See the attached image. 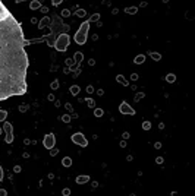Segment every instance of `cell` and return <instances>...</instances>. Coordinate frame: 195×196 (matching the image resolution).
Segmentation results:
<instances>
[{
	"instance_id": "6da1fadb",
	"label": "cell",
	"mask_w": 195,
	"mask_h": 196,
	"mask_svg": "<svg viewBox=\"0 0 195 196\" xmlns=\"http://www.w3.org/2000/svg\"><path fill=\"white\" fill-rule=\"evenodd\" d=\"M27 44L22 25L0 0V101L27 94Z\"/></svg>"
},
{
	"instance_id": "7a4b0ae2",
	"label": "cell",
	"mask_w": 195,
	"mask_h": 196,
	"mask_svg": "<svg viewBox=\"0 0 195 196\" xmlns=\"http://www.w3.org/2000/svg\"><path fill=\"white\" fill-rule=\"evenodd\" d=\"M89 21H85L82 25L79 27V29L76 31V34H75V37H73V40H75V43L78 44V45H84L85 43H87V40H88V27H89Z\"/></svg>"
},
{
	"instance_id": "3957f363",
	"label": "cell",
	"mask_w": 195,
	"mask_h": 196,
	"mask_svg": "<svg viewBox=\"0 0 195 196\" xmlns=\"http://www.w3.org/2000/svg\"><path fill=\"white\" fill-rule=\"evenodd\" d=\"M69 35L68 34H60L59 35V38L56 40V43L53 44L54 45V48L57 51H65L66 48H68V45H69Z\"/></svg>"
},
{
	"instance_id": "277c9868",
	"label": "cell",
	"mask_w": 195,
	"mask_h": 196,
	"mask_svg": "<svg viewBox=\"0 0 195 196\" xmlns=\"http://www.w3.org/2000/svg\"><path fill=\"white\" fill-rule=\"evenodd\" d=\"M3 132L6 133L4 142L6 143H12L13 142V126L9 121H3Z\"/></svg>"
},
{
	"instance_id": "5b68a950",
	"label": "cell",
	"mask_w": 195,
	"mask_h": 196,
	"mask_svg": "<svg viewBox=\"0 0 195 196\" xmlns=\"http://www.w3.org/2000/svg\"><path fill=\"white\" fill-rule=\"evenodd\" d=\"M71 139H72V142H73L75 145H79V146H82V148H85V146L88 145V140H87V138H85V135L81 133V132L73 133Z\"/></svg>"
},
{
	"instance_id": "8992f818",
	"label": "cell",
	"mask_w": 195,
	"mask_h": 196,
	"mask_svg": "<svg viewBox=\"0 0 195 196\" xmlns=\"http://www.w3.org/2000/svg\"><path fill=\"white\" fill-rule=\"evenodd\" d=\"M43 143H44V146H46L47 149H52V148H54V145H56V136L53 135V133H47V135L44 136Z\"/></svg>"
},
{
	"instance_id": "52a82bcc",
	"label": "cell",
	"mask_w": 195,
	"mask_h": 196,
	"mask_svg": "<svg viewBox=\"0 0 195 196\" xmlns=\"http://www.w3.org/2000/svg\"><path fill=\"white\" fill-rule=\"evenodd\" d=\"M119 111L120 113H123V114H129V116H135V110L128 104V103H122L120 106H119Z\"/></svg>"
},
{
	"instance_id": "ba28073f",
	"label": "cell",
	"mask_w": 195,
	"mask_h": 196,
	"mask_svg": "<svg viewBox=\"0 0 195 196\" xmlns=\"http://www.w3.org/2000/svg\"><path fill=\"white\" fill-rule=\"evenodd\" d=\"M89 180H91V179H89V176H87V174H85V176H78V177H76V183H78V184H85V183L89 181Z\"/></svg>"
},
{
	"instance_id": "9c48e42d",
	"label": "cell",
	"mask_w": 195,
	"mask_h": 196,
	"mask_svg": "<svg viewBox=\"0 0 195 196\" xmlns=\"http://www.w3.org/2000/svg\"><path fill=\"white\" fill-rule=\"evenodd\" d=\"M73 60H75V63H78V64H79V63H81V61L84 60V54L81 53V51L75 53V56H73Z\"/></svg>"
},
{
	"instance_id": "30bf717a",
	"label": "cell",
	"mask_w": 195,
	"mask_h": 196,
	"mask_svg": "<svg viewBox=\"0 0 195 196\" xmlns=\"http://www.w3.org/2000/svg\"><path fill=\"white\" fill-rule=\"evenodd\" d=\"M144 60H145V54H139V56H137L134 59V63H135V64H142Z\"/></svg>"
},
{
	"instance_id": "8fae6325",
	"label": "cell",
	"mask_w": 195,
	"mask_h": 196,
	"mask_svg": "<svg viewBox=\"0 0 195 196\" xmlns=\"http://www.w3.org/2000/svg\"><path fill=\"white\" fill-rule=\"evenodd\" d=\"M40 6H41V3H40L38 0H32V1L29 3V7H31L32 10H37V9H40Z\"/></svg>"
},
{
	"instance_id": "7c38bea8",
	"label": "cell",
	"mask_w": 195,
	"mask_h": 196,
	"mask_svg": "<svg viewBox=\"0 0 195 196\" xmlns=\"http://www.w3.org/2000/svg\"><path fill=\"white\" fill-rule=\"evenodd\" d=\"M62 164H63V167H71L72 166V158L71 157H65L62 160Z\"/></svg>"
},
{
	"instance_id": "4fadbf2b",
	"label": "cell",
	"mask_w": 195,
	"mask_h": 196,
	"mask_svg": "<svg viewBox=\"0 0 195 196\" xmlns=\"http://www.w3.org/2000/svg\"><path fill=\"white\" fill-rule=\"evenodd\" d=\"M116 81H117L119 84L125 85V86H128V85H129V82H128V81H126V79H125L123 76H122V75H117V76H116Z\"/></svg>"
},
{
	"instance_id": "5bb4252c",
	"label": "cell",
	"mask_w": 195,
	"mask_h": 196,
	"mask_svg": "<svg viewBox=\"0 0 195 196\" xmlns=\"http://www.w3.org/2000/svg\"><path fill=\"white\" fill-rule=\"evenodd\" d=\"M148 54H150V57H151L153 60H156V61H159V60L161 59V54H159V53H156V51H150Z\"/></svg>"
},
{
	"instance_id": "9a60e30c",
	"label": "cell",
	"mask_w": 195,
	"mask_h": 196,
	"mask_svg": "<svg viewBox=\"0 0 195 196\" xmlns=\"http://www.w3.org/2000/svg\"><path fill=\"white\" fill-rule=\"evenodd\" d=\"M166 81L169 82V84L175 82V81H176V75H175V73H169V75L166 76Z\"/></svg>"
},
{
	"instance_id": "2e32d148",
	"label": "cell",
	"mask_w": 195,
	"mask_h": 196,
	"mask_svg": "<svg viewBox=\"0 0 195 196\" xmlns=\"http://www.w3.org/2000/svg\"><path fill=\"white\" fill-rule=\"evenodd\" d=\"M81 89H79V86H76V85H73V86H71V94L72 95H78V92H79Z\"/></svg>"
},
{
	"instance_id": "e0dca14e",
	"label": "cell",
	"mask_w": 195,
	"mask_h": 196,
	"mask_svg": "<svg viewBox=\"0 0 195 196\" xmlns=\"http://www.w3.org/2000/svg\"><path fill=\"white\" fill-rule=\"evenodd\" d=\"M7 117V110H0V121H4Z\"/></svg>"
},
{
	"instance_id": "ac0fdd59",
	"label": "cell",
	"mask_w": 195,
	"mask_h": 196,
	"mask_svg": "<svg viewBox=\"0 0 195 196\" xmlns=\"http://www.w3.org/2000/svg\"><path fill=\"white\" fill-rule=\"evenodd\" d=\"M103 114H104V110H101V108H95L94 110V116L95 117H101Z\"/></svg>"
},
{
	"instance_id": "d6986e66",
	"label": "cell",
	"mask_w": 195,
	"mask_h": 196,
	"mask_svg": "<svg viewBox=\"0 0 195 196\" xmlns=\"http://www.w3.org/2000/svg\"><path fill=\"white\" fill-rule=\"evenodd\" d=\"M125 12L129 13V15H134V13H137V7H126Z\"/></svg>"
},
{
	"instance_id": "ffe728a7",
	"label": "cell",
	"mask_w": 195,
	"mask_h": 196,
	"mask_svg": "<svg viewBox=\"0 0 195 196\" xmlns=\"http://www.w3.org/2000/svg\"><path fill=\"white\" fill-rule=\"evenodd\" d=\"M142 129H144V130H150V129H151V123H150V121H144V123H142Z\"/></svg>"
},
{
	"instance_id": "44dd1931",
	"label": "cell",
	"mask_w": 195,
	"mask_h": 196,
	"mask_svg": "<svg viewBox=\"0 0 195 196\" xmlns=\"http://www.w3.org/2000/svg\"><path fill=\"white\" fill-rule=\"evenodd\" d=\"M98 18H100V15H98V13H94V15L89 18V22H97V21H98Z\"/></svg>"
},
{
	"instance_id": "7402d4cb",
	"label": "cell",
	"mask_w": 195,
	"mask_h": 196,
	"mask_svg": "<svg viewBox=\"0 0 195 196\" xmlns=\"http://www.w3.org/2000/svg\"><path fill=\"white\" fill-rule=\"evenodd\" d=\"M50 86H52V89H57V88H59V81H57V79H56V81H53Z\"/></svg>"
},
{
	"instance_id": "603a6c76",
	"label": "cell",
	"mask_w": 195,
	"mask_h": 196,
	"mask_svg": "<svg viewBox=\"0 0 195 196\" xmlns=\"http://www.w3.org/2000/svg\"><path fill=\"white\" fill-rule=\"evenodd\" d=\"M62 120H63L65 123H69V121H71V116H68V114H65V116H62Z\"/></svg>"
},
{
	"instance_id": "cb8c5ba5",
	"label": "cell",
	"mask_w": 195,
	"mask_h": 196,
	"mask_svg": "<svg viewBox=\"0 0 195 196\" xmlns=\"http://www.w3.org/2000/svg\"><path fill=\"white\" fill-rule=\"evenodd\" d=\"M144 95H145L144 92H139V94H137V95H135V98H134V100H135V101H139V100H141Z\"/></svg>"
},
{
	"instance_id": "d4e9b609",
	"label": "cell",
	"mask_w": 195,
	"mask_h": 196,
	"mask_svg": "<svg viewBox=\"0 0 195 196\" xmlns=\"http://www.w3.org/2000/svg\"><path fill=\"white\" fill-rule=\"evenodd\" d=\"M76 16H85V10H84V9L76 10Z\"/></svg>"
},
{
	"instance_id": "484cf974",
	"label": "cell",
	"mask_w": 195,
	"mask_h": 196,
	"mask_svg": "<svg viewBox=\"0 0 195 196\" xmlns=\"http://www.w3.org/2000/svg\"><path fill=\"white\" fill-rule=\"evenodd\" d=\"M71 15V12L68 10V9H65V10H62V16H65V18H68Z\"/></svg>"
},
{
	"instance_id": "4316f807",
	"label": "cell",
	"mask_w": 195,
	"mask_h": 196,
	"mask_svg": "<svg viewBox=\"0 0 195 196\" xmlns=\"http://www.w3.org/2000/svg\"><path fill=\"white\" fill-rule=\"evenodd\" d=\"M62 193H63V196H69L71 195V190H69V189H63Z\"/></svg>"
},
{
	"instance_id": "83f0119b",
	"label": "cell",
	"mask_w": 195,
	"mask_h": 196,
	"mask_svg": "<svg viewBox=\"0 0 195 196\" xmlns=\"http://www.w3.org/2000/svg\"><path fill=\"white\" fill-rule=\"evenodd\" d=\"M63 0H52V4H54V6H59L60 3H62Z\"/></svg>"
},
{
	"instance_id": "f1b7e54d",
	"label": "cell",
	"mask_w": 195,
	"mask_h": 196,
	"mask_svg": "<svg viewBox=\"0 0 195 196\" xmlns=\"http://www.w3.org/2000/svg\"><path fill=\"white\" fill-rule=\"evenodd\" d=\"M87 92H88V94H91V92H94V88H92L91 85H88V86H87Z\"/></svg>"
},
{
	"instance_id": "f546056e",
	"label": "cell",
	"mask_w": 195,
	"mask_h": 196,
	"mask_svg": "<svg viewBox=\"0 0 195 196\" xmlns=\"http://www.w3.org/2000/svg\"><path fill=\"white\" fill-rule=\"evenodd\" d=\"M87 103H88V106H91V107H94L95 104H94V101L92 100H89V98H87Z\"/></svg>"
},
{
	"instance_id": "4dcf8cb0",
	"label": "cell",
	"mask_w": 195,
	"mask_h": 196,
	"mask_svg": "<svg viewBox=\"0 0 195 196\" xmlns=\"http://www.w3.org/2000/svg\"><path fill=\"white\" fill-rule=\"evenodd\" d=\"M131 79H132V81H137V79H138V75H137V73H132V75H131Z\"/></svg>"
},
{
	"instance_id": "1f68e13d",
	"label": "cell",
	"mask_w": 195,
	"mask_h": 196,
	"mask_svg": "<svg viewBox=\"0 0 195 196\" xmlns=\"http://www.w3.org/2000/svg\"><path fill=\"white\" fill-rule=\"evenodd\" d=\"M156 163H157V164H161V163H163V158H161V157H157V158H156Z\"/></svg>"
},
{
	"instance_id": "d6a6232c",
	"label": "cell",
	"mask_w": 195,
	"mask_h": 196,
	"mask_svg": "<svg viewBox=\"0 0 195 196\" xmlns=\"http://www.w3.org/2000/svg\"><path fill=\"white\" fill-rule=\"evenodd\" d=\"M6 195H7V192L4 189H0V196H6Z\"/></svg>"
},
{
	"instance_id": "836d02e7",
	"label": "cell",
	"mask_w": 195,
	"mask_h": 196,
	"mask_svg": "<svg viewBox=\"0 0 195 196\" xmlns=\"http://www.w3.org/2000/svg\"><path fill=\"white\" fill-rule=\"evenodd\" d=\"M57 152H59V151H57V149H53V148H52V149H50V154H52V155H56V154H57Z\"/></svg>"
},
{
	"instance_id": "e575fe53",
	"label": "cell",
	"mask_w": 195,
	"mask_h": 196,
	"mask_svg": "<svg viewBox=\"0 0 195 196\" xmlns=\"http://www.w3.org/2000/svg\"><path fill=\"white\" fill-rule=\"evenodd\" d=\"M13 171H15V173H19V171H21V167H19V166H15Z\"/></svg>"
},
{
	"instance_id": "d590c367",
	"label": "cell",
	"mask_w": 195,
	"mask_h": 196,
	"mask_svg": "<svg viewBox=\"0 0 195 196\" xmlns=\"http://www.w3.org/2000/svg\"><path fill=\"white\" fill-rule=\"evenodd\" d=\"M3 180V168H1V166H0V181Z\"/></svg>"
},
{
	"instance_id": "8d00e7d4",
	"label": "cell",
	"mask_w": 195,
	"mask_h": 196,
	"mask_svg": "<svg viewBox=\"0 0 195 196\" xmlns=\"http://www.w3.org/2000/svg\"><path fill=\"white\" fill-rule=\"evenodd\" d=\"M95 64V60L94 59H89V66H94Z\"/></svg>"
},
{
	"instance_id": "74e56055",
	"label": "cell",
	"mask_w": 195,
	"mask_h": 196,
	"mask_svg": "<svg viewBox=\"0 0 195 196\" xmlns=\"http://www.w3.org/2000/svg\"><path fill=\"white\" fill-rule=\"evenodd\" d=\"M122 138H123V139H128V138H129V133H126V132H125V133L122 135Z\"/></svg>"
},
{
	"instance_id": "f35d334b",
	"label": "cell",
	"mask_w": 195,
	"mask_h": 196,
	"mask_svg": "<svg viewBox=\"0 0 195 196\" xmlns=\"http://www.w3.org/2000/svg\"><path fill=\"white\" fill-rule=\"evenodd\" d=\"M154 146L159 149V148H161V143H160V142H156V143H154Z\"/></svg>"
},
{
	"instance_id": "ab89813d",
	"label": "cell",
	"mask_w": 195,
	"mask_h": 196,
	"mask_svg": "<svg viewBox=\"0 0 195 196\" xmlns=\"http://www.w3.org/2000/svg\"><path fill=\"white\" fill-rule=\"evenodd\" d=\"M120 146H122V148H125V146H126V142H125V140H122V142H120Z\"/></svg>"
},
{
	"instance_id": "60d3db41",
	"label": "cell",
	"mask_w": 195,
	"mask_h": 196,
	"mask_svg": "<svg viewBox=\"0 0 195 196\" xmlns=\"http://www.w3.org/2000/svg\"><path fill=\"white\" fill-rule=\"evenodd\" d=\"M16 3H21V1H25V0H15Z\"/></svg>"
},
{
	"instance_id": "b9f144b4",
	"label": "cell",
	"mask_w": 195,
	"mask_h": 196,
	"mask_svg": "<svg viewBox=\"0 0 195 196\" xmlns=\"http://www.w3.org/2000/svg\"><path fill=\"white\" fill-rule=\"evenodd\" d=\"M1 132H3V130H1V129H0V135H1Z\"/></svg>"
},
{
	"instance_id": "7bdbcfd3",
	"label": "cell",
	"mask_w": 195,
	"mask_h": 196,
	"mask_svg": "<svg viewBox=\"0 0 195 196\" xmlns=\"http://www.w3.org/2000/svg\"><path fill=\"white\" fill-rule=\"evenodd\" d=\"M173 196H177V195H176V193H173Z\"/></svg>"
}]
</instances>
